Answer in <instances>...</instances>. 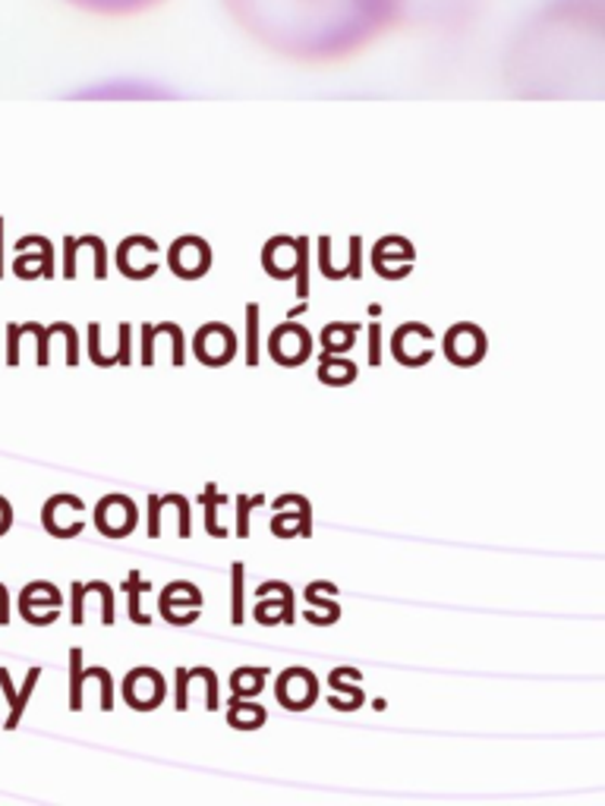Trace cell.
Returning a JSON list of instances; mask_svg holds the SVG:
<instances>
[{
  "label": "cell",
  "instance_id": "obj_1",
  "mask_svg": "<svg viewBox=\"0 0 605 806\" xmlns=\"http://www.w3.org/2000/svg\"><path fill=\"white\" fill-rule=\"evenodd\" d=\"M262 48L300 64L347 61L398 29L395 0H221Z\"/></svg>",
  "mask_w": 605,
  "mask_h": 806
},
{
  "label": "cell",
  "instance_id": "obj_2",
  "mask_svg": "<svg viewBox=\"0 0 605 806\" xmlns=\"http://www.w3.org/2000/svg\"><path fill=\"white\" fill-rule=\"evenodd\" d=\"M603 26V0H545L507 44V79L524 92H562L596 79Z\"/></svg>",
  "mask_w": 605,
  "mask_h": 806
},
{
  "label": "cell",
  "instance_id": "obj_3",
  "mask_svg": "<svg viewBox=\"0 0 605 806\" xmlns=\"http://www.w3.org/2000/svg\"><path fill=\"white\" fill-rule=\"evenodd\" d=\"M398 29L458 33L482 13L486 0H395Z\"/></svg>",
  "mask_w": 605,
  "mask_h": 806
},
{
  "label": "cell",
  "instance_id": "obj_4",
  "mask_svg": "<svg viewBox=\"0 0 605 806\" xmlns=\"http://www.w3.org/2000/svg\"><path fill=\"white\" fill-rule=\"evenodd\" d=\"M139 511L127 495H107L95 508V523L107 539H124L136 529Z\"/></svg>",
  "mask_w": 605,
  "mask_h": 806
},
{
  "label": "cell",
  "instance_id": "obj_5",
  "mask_svg": "<svg viewBox=\"0 0 605 806\" xmlns=\"http://www.w3.org/2000/svg\"><path fill=\"white\" fill-rule=\"evenodd\" d=\"M269 354L271 359L281 362V366H300V362H306L309 354H312V337H309V331L300 328V324L294 322L281 324V328H274V334H271Z\"/></svg>",
  "mask_w": 605,
  "mask_h": 806
},
{
  "label": "cell",
  "instance_id": "obj_6",
  "mask_svg": "<svg viewBox=\"0 0 605 806\" xmlns=\"http://www.w3.org/2000/svg\"><path fill=\"white\" fill-rule=\"evenodd\" d=\"M124 696L139 712L158 709L162 700H165V678L155 668H136L124 680Z\"/></svg>",
  "mask_w": 605,
  "mask_h": 806
},
{
  "label": "cell",
  "instance_id": "obj_7",
  "mask_svg": "<svg viewBox=\"0 0 605 806\" xmlns=\"http://www.w3.org/2000/svg\"><path fill=\"white\" fill-rule=\"evenodd\" d=\"M168 261L180 278L193 281V278H202V274L208 271V265H211V250H208V243L199 240V236H183V240H177V243L170 246Z\"/></svg>",
  "mask_w": 605,
  "mask_h": 806
},
{
  "label": "cell",
  "instance_id": "obj_8",
  "mask_svg": "<svg viewBox=\"0 0 605 806\" xmlns=\"http://www.w3.org/2000/svg\"><path fill=\"white\" fill-rule=\"evenodd\" d=\"M193 350H196L199 362H205V366H224V362H231L236 354L234 331L218 322L205 324L199 334H196Z\"/></svg>",
  "mask_w": 605,
  "mask_h": 806
},
{
  "label": "cell",
  "instance_id": "obj_9",
  "mask_svg": "<svg viewBox=\"0 0 605 806\" xmlns=\"http://www.w3.org/2000/svg\"><path fill=\"white\" fill-rule=\"evenodd\" d=\"M433 331L426 324H401L395 331V341H391V350H395V359L403 362V366H423L433 359Z\"/></svg>",
  "mask_w": 605,
  "mask_h": 806
},
{
  "label": "cell",
  "instance_id": "obj_10",
  "mask_svg": "<svg viewBox=\"0 0 605 806\" xmlns=\"http://www.w3.org/2000/svg\"><path fill=\"white\" fill-rule=\"evenodd\" d=\"M445 354L458 366H473L486 356V334L476 324H454L445 334Z\"/></svg>",
  "mask_w": 605,
  "mask_h": 806
},
{
  "label": "cell",
  "instance_id": "obj_11",
  "mask_svg": "<svg viewBox=\"0 0 605 806\" xmlns=\"http://www.w3.org/2000/svg\"><path fill=\"white\" fill-rule=\"evenodd\" d=\"M89 592H99L101 596V621L104 624H114V592H111V586L107 583H73V624H82L86 621V596Z\"/></svg>",
  "mask_w": 605,
  "mask_h": 806
},
{
  "label": "cell",
  "instance_id": "obj_12",
  "mask_svg": "<svg viewBox=\"0 0 605 806\" xmlns=\"http://www.w3.org/2000/svg\"><path fill=\"white\" fill-rule=\"evenodd\" d=\"M73 7L86 10V13H95V16H136V13H145L165 0H67Z\"/></svg>",
  "mask_w": 605,
  "mask_h": 806
},
{
  "label": "cell",
  "instance_id": "obj_13",
  "mask_svg": "<svg viewBox=\"0 0 605 806\" xmlns=\"http://www.w3.org/2000/svg\"><path fill=\"white\" fill-rule=\"evenodd\" d=\"M278 687H294V690H297V696H291V703H287V709L294 712L309 709V706L316 703V696H319L316 675L306 671V668H287V671L278 678Z\"/></svg>",
  "mask_w": 605,
  "mask_h": 806
},
{
  "label": "cell",
  "instance_id": "obj_14",
  "mask_svg": "<svg viewBox=\"0 0 605 806\" xmlns=\"http://www.w3.org/2000/svg\"><path fill=\"white\" fill-rule=\"evenodd\" d=\"M38 605H48V609H57L61 605V592L51 586V583H33L29 589H23V599H20V612L26 621H33V612Z\"/></svg>",
  "mask_w": 605,
  "mask_h": 806
},
{
  "label": "cell",
  "instance_id": "obj_15",
  "mask_svg": "<svg viewBox=\"0 0 605 806\" xmlns=\"http://www.w3.org/2000/svg\"><path fill=\"white\" fill-rule=\"evenodd\" d=\"M357 379V366L350 359H340V356L325 354L319 362V382L325 385H350Z\"/></svg>",
  "mask_w": 605,
  "mask_h": 806
},
{
  "label": "cell",
  "instance_id": "obj_16",
  "mask_svg": "<svg viewBox=\"0 0 605 806\" xmlns=\"http://www.w3.org/2000/svg\"><path fill=\"white\" fill-rule=\"evenodd\" d=\"M353 341H357V324L337 322V324H329V328L322 331L325 354H347Z\"/></svg>",
  "mask_w": 605,
  "mask_h": 806
},
{
  "label": "cell",
  "instance_id": "obj_17",
  "mask_svg": "<svg viewBox=\"0 0 605 806\" xmlns=\"http://www.w3.org/2000/svg\"><path fill=\"white\" fill-rule=\"evenodd\" d=\"M269 678V671L266 668H236L234 678H231V693L234 696H259L262 693V680Z\"/></svg>",
  "mask_w": 605,
  "mask_h": 806
},
{
  "label": "cell",
  "instance_id": "obj_18",
  "mask_svg": "<svg viewBox=\"0 0 605 806\" xmlns=\"http://www.w3.org/2000/svg\"><path fill=\"white\" fill-rule=\"evenodd\" d=\"M391 261H401V265H410L413 261V246L407 243L401 246V253H388V246L385 243H375V253H372V265L385 274V278H391L395 281V271H391Z\"/></svg>",
  "mask_w": 605,
  "mask_h": 806
},
{
  "label": "cell",
  "instance_id": "obj_19",
  "mask_svg": "<svg viewBox=\"0 0 605 806\" xmlns=\"http://www.w3.org/2000/svg\"><path fill=\"white\" fill-rule=\"evenodd\" d=\"M199 501L205 504V526H208V533H211V536H218V539H224V536H228V529H221V526H218L215 514H218V508H221V504H228V498H224V495H218V488H215V485H205V491H202Z\"/></svg>",
  "mask_w": 605,
  "mask_h": 806
},
{
  "label": "cell",
  "instance_id": "obj_20",
  "mask_svg": "<svg viewBox=\"0 0 605 806\" xmlns=\"http://www.w3.org/2000/svg\"><path fill=\"white\" fill-rule=\"evenodd\" d=\"M82 683H86V675H82V649H69V709L73 712L82 709Z\"/></svg>",
  "mask_w": 605,
  "mask_h": 806
},
{
  "label": "cell",
  "instance_id": "obj_21",
  "mask_svg": "<svg viewBox=\"0 0 605 806\" xmlns=\"http://www.w3.org/2000/svg\"><path fill=\"white\" fill-rule=\"evenodd\" d=\"M246 362L259 366V303L246 306Z\"/></svg>",
  "mask_w": 605,
  "mask_h": 806
},
{
  "label": "cell",
  "instance_id": "obj_22",
  "mask_svg": "<svg viewBox=\"0 0 605 806\" xmlns=\"http://www.w3.org/2000/svg\"><path fill=\"white\" fill-rule=\"evenodd\" d=\"M38 678H41V671L38 668H33L29 671V678H26V683H23V690L13 696V703H10V718H7V731H13L16 725H20V718H23V709H26V703H29V696H33V690H35V683H38Z\"/></svg>",
  "mask_w": 605,
  "mask_h": 806
},
{
  "label": "cell",
  "instance_id": "obj_23",
  "mask_svg": "<svg viewBox=\"0 0 605 806\" xmlns=\"http://www.w3.org/2000/svg\"><path fill=\"white\" fill-rule=\"evenodd\" d=\"M294 278H297V296H300V303H306V296H309V240H306V236L297 240Z\"/></svg>",
  "mask_w": 605,
  "mask_h": 806
},
{
  "label": "cell",
  "instance_id": "obj_24",
  "mask_svg": "<svg viewBox=\"0 0 605 806\" xmlns=\"http://www.w3.org/2000/svg\"><path fill=\"white\" fill-rule=\"evenodd\" d=\"M124 589L130 592V621H133V624H152L149 614L139 612V596H142L145 589H152V583L139 580V574H130V580H124Z\"/></svg>",
  "mask_w": 605,
  "mask_h": 806
},
{
  "label": "cell",
  "instance_id": "obj_25",
  "mask_svg": "<svg viewBox=\"0 0 605 806\" xmlns=\"http://www.w3.org/2000/svg\"><path fill=\"white\" fill-rule=\"evenodd\" d=\"M243 574H246L243 564H234V567H231V577H234V589H231V621H234V624H243V617H246V614H243Z\"/></svg>",
  "mask_w": 605,
  "mask_h": 806
},
{
  "label": "cell",
  "instance_id": "obj_26",
  "mask_svg": "<svg viewBox=\"0 0 605 806\" xmlns=\"http://www.w3.org/2000/svg\"><path fill=\"white\" fill-rule=\"evenodd\" d=\"M262 501H266L262 495H259V498H253V501H249L246 495H240V498H236V536H240V539H246V536H249V511H253L256 504H262Z\"/></svg>",
  "mask_w": 605,
  "mask_h": 806
},
{
  "label": "cell",
  "instance_id": "obj_27",
  "mask_svg": "<svg viewBox=\"0 0 605 806\" xmlns=\"http://www.w3.org/2000/svg\"><path fill=\"white\" fill-rule=\"evenodd\" d=\"M23 334H35V337H38V366H48V341H51V328H41V324H23Z\"/></svg>",
  "mask_w": 605,
  "mask_h": 806
},
{
  "label": "cell",
  "instance_id": "obj_28",
  "mask_svg": "<svg viewBox=\"0 0 605 806\" xmlns=\"http://www.w3.org/2000/svg\"><path fill=\"white\" fill-rule=\"evenodd\" d=\"M82 246H92L95 250V278L104 281V274H107V256H104V243H101L99 236H82L79 240Z\"/></svg>",
  "mask_w": 605,
  "mask_h": 806
},
{
  "label": "cell",
  "instance_id": "obj_29",
  "mask_svg": "<svg viewBox=\"0 0 605 806\" xmlns=\"http://www.w3.org/2000/svg\"><path fill=\"white\" fill-rule=\"evenodd\" d=\"M360 250H363V240H360V236H353V240H350V265L344 268V278H353V281H357V278L363 274V261H360Z\"/></svg>",
  "mask_w": 605,
  "mask_h": 806
},
{
  "label": "cell",
  "instance_id": "obj_30",
  "mask_svg": "<svg viewBox=\"0 0 605 806\" xmlns=\"http://www.w3.org/2000/svg\"><path fill=\"white\" fill-rule=\"evenodd\" d=\"M193 675L205 680V687H208V709L215 712L218 709V678H215V671L211 668H193Z\"/></svg>",
  "mask_w": 605,
  "mask_h": 806
},
{
  "label": "cell",
  "instance_id": "obj_31",
  "mask_svg": "<svg viewBox=\"0 0 605 806\" xmlns=\"http://www.w3.org/2000/svg\"><path fill=\"white\" fill-rule=\"evenodd\" d=\"M170 504L177 508V514H180V536L186 539L193 529H190V504H186V498L183 495H170Z\"/></svg>",
  "mask_w": 605,
  "mask_h": 806
},
{
  "label": "cell",
  "instance_id": "obj_32",
  "mask_svg": "<svg viewBox=\"0 0 605 806\" xmlns=\"http://www.w3.org/2000/svg\"><path fill=\"white\" fill-rule=\"evenodd\" d=\"M152 359H155V328L142 324V362L152 366Z\"/></svg>",
  "mask_w": 605,
  "mask_h": 806
},
{
  "label": "cell",
  "instance_id": "obj_33",
  "mask_svg": "<svg viewBox=\"0 0 605 806\" xmlns=\"http://www.w3.org/2000/svg\"><path fill=\"white\" fill-rule=\"evenodd\" d=\"M319 261H322L325 278H335V268H332V240H329V236H322V240H319Z\"/></svg>",
  "mask_w": 605,
  "mask_h": 806
},
{
  "label": "cell",
  "instance_id": "obj_34",
  "mask_svg": "<svg viewBox=\"0 0 605 806\" xmlns=\"http://www.w3.org/2000/svg\"><path fill=\"white\" fill-rule=\"evenodd\" d=\"M186 683H190V671H186V668H177V712H183L190 706V700H186Z\"/></svg>",
  "mask_w": 605,
  "mask_h": 806
},
{
  "label": "cell",
  "instance_id": "obj_35",
  "mask_svg": "<svg viewBox=\"0 0 605 806\" xmlns=\"http://www.w3.org/2000/svg\"><path fill=\"white\" fill-rule=\"evenodd\" d=\"M370 362L372 366L382 362V328H378V322L370 324Z\"/></svg>",
  "mask_w": 605,
  "mask_h": 806
},
{
  "label": "cell",
  "instance_id": "obj_36",
  "mask_svg": "<svg viewBox=\"0 0 605 806\" xmlns=\"http://www.w3.org/2000/svg\"><path fill=\"white\" fill-rule=\"evenodd\" d=\"M297 508H300V536L302 539H309L312 536V508H309V501L306 498H297Z\"/></svg>",
  "mask_w": 605,
  "mask_h": 806
},
{
  "label": "cell",
  "instance_id": "obj_37",
  "mask_svg": "<svg viewBox=\"0 0 605 806\" xmlns=\"http://www.w3.org/2000/svg\"><path fill=\"white\" fill-rule=\"evenodd\" d=\"M20 337H23V324H10V354H7L10 366L20 362Z\"/></svg>",
  "mask_w": 605,
  "mask_h": 806
},
{
  "label": "cell",
  "instance_id": "obj_38",
  "mask_svg": "<svg viewBox=\"0 0 605 806\" xmlns=\"http://www.w3.org/2000/svg\"><path fill=\"white\" fill-rule=\"evenodd\" d=\"M67 265H64V274L67 278H76V258H79V243L73 240V236H67Z\"/></svg>",
  "mask_w": 605,
  "mask_h": 806
},
{
  "label": "cell",
  "instance_id": "obj_39",
  "mask_svg": "<svg viewBox=\"0 0 605 806\" xmlns=\"http://www.w3.org/2000/svg\"><path fill=\"white\" fill-rule=\"evenodd\" d=\"M99 331H101V324H89V350H92V362H95V366H107V362H104V356H101V350H99Z\"/></svg>",
  "mask_w": 605,
  "mask_h": 806
},
{
  "label": "cell",
  "instance_id": "obj_40",
  "mask_svg": "<svg viewBox=\"0 0 605 806\" xmlns=\"http://www.w3.org/2000/svg\"><path fill=\"white\" fill-rule=\"evenodd\" d=\"M61 334L67 337V362L69 366H76V359H79V354H76V331H73L67 322H61Z\"/></svg>",
  "mask_w": 605,
  "mask_h": 806
},
{
  "label": "cell",
  "instance_id": "obj_41",
  "mask_svg": "<svg viewBox=\"0 0 605 806\" xmlns=\"http://www.w3.org/2000/svg\"><path fill=\"white\" fill-rule=\"evenodd\" d=\"M117 362H130V324H120V354L114 356Z\"/></svg>",
  "mask_w": 605,
  "mask_h": 806
},
{
  "label": "cell",
  "instance_id": "obj_42",
  "mask_svg": "<svg viewBox=\"0 0 605 806\" xmlns=\"http://www.w3.org/2000/svg\"><path fill=\"white\" fill-rule=\"evenodd\" d=\"M10 520H13V511H10V501L7 498H0V536L10 529Z\"/></svg>",
  "mask_w": 605,
  "mask_h": 806
},
{
  "label": "cell",
  "instance_id": "obj_43",
  "mask_svg": "<svg viewBox=\"0 0 605 806\" xmlns=\"http://www.w3.org/2000/svg\"><path fill=\"white\" fill-rule=\"evenodd\" d=\"M0 278H3V221H0Z\"/></svg>",
  "mask_w": 605,
  "mask_h": 806
}]
</instances>
